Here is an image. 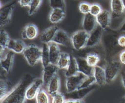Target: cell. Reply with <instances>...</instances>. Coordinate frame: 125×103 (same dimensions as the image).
Returning <instances> with one entry per match:
<instances>
[{
	"label": "cell",
	"mask_w": 125,
	"mask_h": 103,
	"mask_svg": "<svg viewBox=\"0 0 125 103\" xmlns=\"http://www.w3.org/2000/svg\"><path fill=\"white\" fill-rule=\"evenodd\" d=\"M96 83L95 79L93 75L90 76H86L80 84L77 90L88 88Z\"/></svg>",
	"instance_id": "cell-30"
},
{
	"label": "cell",
	"mask_w": 125,
	"mask_h": 103,
	"mask_svg": "<svg viewBox=\"0 0 125 103\" xmlns=\"http://www.w3.org/2000/svg\"><path fill=\"white\" fill-rule=\"evenodd\" d=\"M123 101H124V102H125V96L124 97V98H123Z\"/></svg>",
	"instance_id": "cell-44"
},
{
	"label": "cell",
	"mask_w": 125,
	"mask_h": 103,
	"mask_svg": "<svg viewBox=\"0 0 125 103\" xmlns=\"http://www.w3.org/2000/svg\"><path fill=\"white\" fill-rule=\"evenodd\" d=\"M15 4V2H13L8 5L0 7V25L1 27L6 25L10 22Z\"/></svg>",
	"instance_id": "cell-6"
},
{
	"label": "cell",
	"mask_w": 125,
	"mask_h": 103,
	"mask_svg": "<svg viewBox=\"0 0 125 103\" xmlns=\"http://www.w3.org/2000/svg\"><path fill=\"white\" fill-rule=\"evenodd\" d=\"M122 2H123V5L125 8V0H122Z\"/></svg>",
	"instance_id": "cell-43"
},
{
	"label": "cell",
	"mask_w": 125,
	"mask_h": 103,
	"mask_svg": "<svg viewBox=\"0 0 125 103\" xmlns=\"http://www.w3.org/2000/svg\"><path fill=\"white\" fill-rule=\"evenodd\" d=\"M22 54L28 64L34 66L41 61L42 48L34 44H30L26 47Z\"/></svg>",
	"instance_id": "cell-2"
},
{
	"label": "cell",
	"mask_w": 125,
	"mask_h": 103,
	"mask_svg": "<svg viewBox=\"0 0 125 103\" xmlns=\"http://www.w3.org/2000/svg\"><path fill=\"white\" fill-rule=\"evenodd\" d=\"M38 35V29L34 24H28L26 25L22 30L21 36L23 39L33 40Z\"/></svg>",
	"instance_id": "cell-16"
},
{
	"label": "cell",
	"mask_w": 125,
	"mask_h": 103,
	"mask_svg": "<svg viewBox=\"0 0 125 103\" xmlns=\"http://www.w3.org/2000/svg\"><path fill=\"white\" fill-rule=\"evenodd\" d=\"M122 64L117 61H112L107 63L104 68L106 83L111 82L116 78L122 68Z\"/></svg>",
	"instance_id": "cell-4"
},
{
	"label": "cell",
	"mask_w": 125,
	"mask_h": 103,
	"mask_svg": "<svg viewBox=\"0 0 125 103\" xmlns=\"http://www.w3.org/2000/svg\"><path fill=\"white\" fill-rule=\"evenodd\" d=\"M110 7L112 13L111 19H117L121 18L125 9L122 0H111Z\"/></svg>",
	"instance_id": "cell-11"
},
{
	"label": "cell",
	"mask_w": 125,
	"mask_h": 103,
	"mask_svg": "<svg viewBox=\"0 0 125 103\" xmlns=\"http://www.w3.org/2000/svg\"><path fill=\"white\" fill-rule=\"evenodd\" d=\"M65 10L60 8H52L49 14V20L52 23H57L61 21L65 17Z\"/></svg>",
	"instance_id": "cell-21"
},
{
	"label": "cell",
	"mask_w": 125,
	"mask_h": 103,
	"mask_svg": "<svg viewBox=\"0 0 125 103\" xmlns=\"http://www.w3.org/2000/svg\"><path fill=\"white\" fill-rule=\"evenodd\" d=\"M43 84V82L42 79L34 80L29 85L26 90V99L28 100H31L35 98L37 94Z\"/></svg>",
	"instance_id": "cell-7"
},
{
	"label": "cell",
	"mask_w": 125,
	"mask_h": 103,
	"mask_svg": "<svg viewBox=\"0 0 125 103\" xmlns=\"http://www.w3.org/2000/svg\"><path fill=\"white\" fill-rule=\"evenodd\" d=\"M119 31L121 32H125V18L119 28Z\"/></svg>",
	"instance_id": "cell-42"
},
{
	"label": "cell",
	"mask_w": 125,
	"mask_h": 103,
	"mask_svg": "<svg viewBox=\"0 0 125 103\" xmlns=\"http://www.w3.org/2000/svg\"><path fill=\"white\" fill-rule=\"evenodd\" d=\"M42 0H32V1L29 6L28 15L32 16L34 14L39 8L42 3Z\"/></svg>",
	"instance_id": "cell-32"
},
{
	"label": "cell",
	"mask_w": 125,
	"mask_h": 103,
	"mask_svg": "<svg viewBox=\"0 0 125 103\" xmlns=\"http://www.w3.org/2000/svg\"><path fill=\"white\" fill-rule=\"evenodd\" d=\"M10 39L7 32L4 30H1L0 32V57H2L5 50L7 48Z\"/></svg>",
	"instance_id": "cell-25"
},
{
	"label": "cell",
	"mask_w": 125,
	"mask_h": 103,
	"mask_svg": "<svg viewBox=\"0 0 125 103\" xmlns=\"http://www.w3.org/2000/svg\"><path fill=\"white\" fill-rule=\"evenodd\" d=\"M117 43L120 47H125V35L120 36L117 40Z\"/></svg>",
	"instance_id": "cell-37"
},
{
	"label": "cell",
	"mask_w": 125,
	"mask_h": 103,
	"mask_svg": "<svg viewBox=\"0 0 125 103\" xmlns=\"http://www.w3.org/2000/svg\"><path fill=\"white\" fill-rule=\"evenodd\" d=\"M52 97V103H64L65 98L64 95L58 92L55 94Z\"/></svg>",
	"instance_id": "cell-35"
},
{
	"label": "cell",
	"mask_w": 125,
	"mask_h": 103,
	"mask_svg": "<svg viewBox=\"0 0 125 103\" xmlns=\"http://www.w3.org/2000/svg\"><path fill=\"white\" fill-rule=\"evenodd\" d=\"M94 85V84H93ZM93 85L86 88L81 89L79 90H76V91L72 92L71 93L72 94V97L71 98L73 99H82L85 96H86L88 93H89L93 88H94V86Z\"/></svg>",
	"instance_id": "cell-27"
},
{
	"label": "cell",
	"mask_w": 125,
	"mask_h": 103,
	"mask_svg": "<svg viewBox=\"0 0 125 103\" xmlns=\"http://www.w3.org/2000/svg\"><path fill=\"white\" fill-rule=\"evenodd\" d=\"M11 91L9 90V85L4 79H1L0 81V102H1Z\"/></svg>",
	"instance_id": "cell-28"
},
{
	"label": "cell",
	"mask_w": 125,
	"mask_h": 103,
	"mask_svg": "<svg viewBox=\"0 0 125 103\" xmlns=\"http://www.w3.org/2000/svg\"><path fill=\"white\" fill-rule=\"evenodd\" d=\"M34 80L30 74H26L16 86L1 101V103H23L26 99L25 92L27 87Z\"/></svg>",
	"instance_id": "cell-1"
},
{
	"label": "cell",
	"mask_w": 125,
	"mask_h": 103,
	"mask_svg": "<svg viewBox=\"0 0 125 103\" xmlns=\"http://www.w3.org/2000/svg\"><path fill=\"white\" fill-rule=\"evenodd\" d=\"M90 8V4L86 2H81L79 5V9L80 12L84 15L89 13Z\"/></svg>",
	"instance_id": "cell-36"
},
{
	"label": "cell",
	"mask_w": 125,
	"mask_h": 103,
	"mask_svg": "<svg viewBox=\"0 0 125 103\" xmlns=\"http://www.w3.org/2000/svg\"><path fill=\"white\" fill-rule=\"evenodd\" d=\"M43 72L42 80L43 81V85L47 86L48 83L52 78L57 74L59 68L56 65L50 63L46 66L43 67Z\"/></svg>",
	"instance_id": "cell-10"
},
{
	"label": "cell",
	"mask_w": 125,
	"mask_h": 103,
	"mask_svg": "<svg viewBox=\"0 0 125 103\" xmlns=\"http://www.w3.org/2000/svg\"><path fill=\"white\" fill-rule=\"evenodd\" d=\"M37 103H48L49 99L47 92L43 89H40L35 97Z\"/></svg>",
	"instance_id": "cell-31"
},
{
	"label": "cell",
	"mask_w": 125,
	"mask_h": 103,
	"mask_svg": "<svg viewBox=\"0 0 125 103\" xmlns=\"http://www.w3.org/2000/svg\"><path fill=\"white\" fill-rule=\"evenodd\" d=\"M97 25L96 17L89 13L84 15L82 22L83 30L90 33L96 28Z\"/></svg>",
	"instance_id": "cell-12"
},
{
	"label": "cell",
	"mask_w": 125,
	"mask_h": 103,
	"mask_svg": "<svg viewBox=\"0 0 125 103\" xmlns=\"http://www.w3.org/2000/svg\"><path fill=\"white\" fill-rule=\"evenodd\" d=\"M120 62L123 64H125V50L122 51L119 55Z\"/></svg>",
	"instance_id": "cell-40"
},
{
	"label": "cell",
	"mask_w": 125,
	"mask_h": 103,
	"mask_svg": "<svg viewBox=\"0 0 125 103\" xmlns=\"http://www.w3.org/2000/svg\"><path fill=\"white\" fill-rule=\"evenodd\" d=\"M58 29L57 27L55 26H52L45 29L40 35V41L42 43H49L51 42Z\"/></svg>",
	"instance_id": "cell-17"
},
{
	"label": "cell",
	"mask_w": 125,
	"mask_h": 103,
	"mask_svg": "<svg viewBox=\"0 0 125 103\" xmlns=\"http://www.w3.org/2000/svg\"><path fill=\"white\" fill-rule=\"evenodd\" d=\"M89 33L84 30H79L74 33L71 36V42L76 50H80L86 47Z\"/></svg>",
	"instance_id": "cell-3"
},
{
	"label": "cell",
	"mask_w": 125,
	"mask_h": 103,
	"mask_svg": "<svg viewBox=\"0 0 125 103\" xmlns=\"http://www.w3.org/2000/svg\"><path fill=\"white\" fill-rule=\"evenodd\" d=\"M78 73V65L76 57L70 55V62L68 66L66 69L65 75L67 77L76 75Z\"/></svg>",
	"instance_id": "cell-23"
},
{
	"label": "cell",
	"mask_w": 125,
	"mask_h": 103,
	"mask_svg": "<svg viewBox=\"0 0 125 103\" xmlns=\"http://www.w3.org/2000/svg\"><path fill=\"white\" fill-rule=\"evenodd\" d=\"M122 82L124 87L125 88V71H123L121 73Z\"/></svg>",
	"instance_id": "cell-41"
},
{
	"label": "cell",
	"mask_w": 125,
	"mask_h": 103,
	"mask_svg": "<svg viewBox=\"0 0 125 103\" xmlns=\"http://www.w3.org/2000/svg\"><path fill=\"white\" fill-rule=\"evenodd\" d=\"M84 103L82 99L69 98L65 99L64 103Z\"/></svg>",
	"instance_id": "cell-38"
},
{
	"label": "cell",
	"mask_w": 125,
	"mask_h": 103,
	"mask_svg": "<svg viewBox=\"0 0 125 103\" xmlns=\"http://www.w3.org/2000/svg\"><path fill=\"white\" fill-rule=\"evenodd\" d=\"M78 65L79 72L82 73L86 76L93 75L94 67L89 66L86 61L85 58L81 57H76Z\"/></svg>",
	"instance_id": "cell-15"
},
{
	"label": "cell",
	"mask_w": 125,
	"mask_h": 103,
	"mask_svg": "<svg viewBox=\"0 0 125 103\" xmlns=\"http://www.w3.org/2000/svg\"><path fill=\"white\" fill-rule=\"evenodd\" d=\"M93 76L95 78L96 83L98 85L102 86L106 83L104 68L101 66L97 65L94 67Z\"/></svg>",
	"instance_id": "cell-20"
},
{
	"label": "cell",
	"mask_w": 125,
	"mask_h": 103,
	"mask_svg": "<svg viewBox=\"0 0 125 103\" xmlns=\"http://www.w3.org/2000/svg\"><path fill=\"white\" fill-rule=\"evenodd\" d=\"M58 45L68 46L71 42V39L64 31L58 29L52 41Z\"/></svg>",
	"instance_id": "cell-14"
},
{
	"label": "cell",
	"mask_w": 125,
	"mask_h": 103,
	"mask_svg": "<svg viewBox=\"0 0 125 103\" xmlns=\"http://www.w3.org/2000/svg\"><path fill=\"white\" fill-rule=\"evenodd\" d=\"M41 62L43 67L46 66L50 63L49 59V50L48 43H43Z\"/></svg>",
	"instance_id": "cell-26"
},
{
	"label": "cell",
	"mask_w": 125,
	"mask_h": 103,
	"mask_svg": "<svg viewBox=\"0 0 125 103\" xmlns=\"http://www.w3.org/2000/svg\"><path fill=\"white\" fill-rule=\"evenodd\" d=\"M96 18L98 25L104 30H106L110 25L111 22V14L107 10H103Z\"/></svg>",
	"instance_id": "cell-9"
},
{
	"label": "cell",
	"mask_w": 125,
	"mask_h": 103,
	"mask_svg": "<svg viewBox=\"0 0 125 103\" xmlns=\"http://www.w3.org/2000/svg\"><path fill=\"white\" fill-rule=\"evenodd\" d=\"M27 46L25 43L21 40L10 39L7 45V49L15 53H22Z\"/></svg>",
	"instance_id": "cell-18"
},
{
	"label": "cell",
	"mask_w": 125,
	"mask_h": 103,
	"mask_svg": "<svg viewBox=\"0 0 125 103\" xmlns=\"http://www.w3.org/2000/svg\"><path fill=\"white\" fill-rule=\"evenodd\" d=\"M101 6L98 3H93L90 5L89 13L92 15L97 17L102 11Z\"/></svg>",
	"instance_id": "cell-34"
},
{
	"label": "cell",
	"mask_w": 125,
	"mask_h": 103,
	"mask_svg": "<svg viewBox=\"0 0 125 103\" xmlns=\"http://www.w3.org/2000/svg\"><path fill=\"white\" fill-rule=\"evenodd\" d=\"M104 30L99 25L89 33L86 47H92L98 44L102 37Z\"/></svg>",
	"instance_id": "cell-8"
},
{
	"label": "cell",
	"mask_w": 125,
	"mask_h": 103,
	"mask_svg": "<svg viewBox=\"0 0 125 103\" xmlns=\"http://www.w3.org/2000/svg\"><path fill=\"white\" fill-rule=\"evenodd\" d=\"M11 51L7 52L3 58H0V67L6 73H9L12 67L15 55Z\"/></svg>",
	"instance_id": "cell-13"
},
{
	"label": "cell",
	"mask_w": 125,
	"mask_h": 103,
	"mask_svg": "<svg viewBox=\"0 0 125 103\" xmlns=\"http://www.w3.org/2000/svg\"><path fill=\"white\" fill-rule=\"evenodd\" d=\"M49 5L51 9L60 8L65 10V0H49Z\"/></svg>",
	"instance_id": "cell-33"
},
{
	"label": "cell",
	"mask_w": 125,
	"mask_h": 103,
	"mask_svg": "<svg viewBox=\"0 0 125 103\" xmlns=\"http://www.w3.org/2000/svg\"><path fill=\"white\" fill-rule=\"evenodd\" d=\"M47 87V92L51 96L59 92L60 87V80L58 74H56L50 81Z\"/></svg>",
	"instance_id": "cell-22"
},
{
	"label": "cell",
	"mask_w": 125,
	"mask_h": 103,
	"mask_svg": "<svg viewBox=\"0 0 125 103\" xmlns=\"http://www.w3.org/2000/svg\"><path fill=\"white\" fill-rule=\"evenodd\" d=\"M70 62V55L67 53L61 52L57 66L59 69H66Z\"/></svg>",
	"instance_id": "cell-24"
},
{
	"label": "cell",
	"mask_w": 125,
	"mask_h": 103,
	"mask_svg": "<svg viewBox=\"0 0 125 103\" xmlns=\"http://www.w3.org/2000/svg\"><path fill=\"white\" fill-rule=\"evenodd\" d=\"M86 76L83 73L79 72L76 75L67 77L65 85L67 92L69 93L76 91Z\"/></svg>",
	"instance_id": "cell-5"
},
{
	"label": "cell",
	"mask_w": 125,
	"mask_h": 103,
	"mask_svg": "<svg viewBox=\"0 0 125 103\" xmlns=\"http://www.w3.org/2000/svg\"><path fill=\"white\" fill-rule=\"evenodd\" d=\"M85 59L89 66L94 67L98 65L100 60V58L99 56L96 53H89L86 55Z\"/></svg>",
	"instance_id": "cell-29"
},
{
	"label": "cell",
	"mask_w": 125,
	"mask_h": 103,
	"mask_svg": "<svg viewBox=\"0 0 125 103\" xmlns=\"http://www.w3.org/2000/svg\"><path fill=\"white\" fill-rule=\"evenodd\" d=\"M49 44V59L50 63L54 65L57 64L58 61L61 55V52L58 46V44L54 42H50Z\"/></svg>",
	"instance_id": "cell-19"
},
{
	"label": "cell",
	"mask_w": 125,
	"mask_h": 103,
	"mask_svg": "<svg viewBox=\"0 0 125 103\" xmlns=\"http://www.w3.org/2000/svg\"><path fill=\"white\" fill-rule=\"evenodd\" d=\"M32 0H18V2L21 7H29Z\"/></svg>",
	"instance_id": "cell-39"
}]
</instances>
